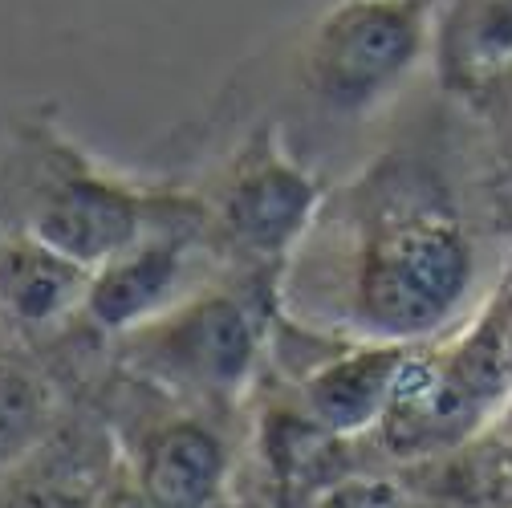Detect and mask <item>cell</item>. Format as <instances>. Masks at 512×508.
I'll return each instance as SVG.
<instances>
[{
  "instance_id": "9c48e42d",
  "label": "cell",
  "mask_w": 512,
  "mask_h": 508,
  "mask_svg": "<svg viewBox=\"0 0 512 508\" xmlns=\"http://www.w3.org/2000/svg\"><path fill=\"white\" fill-rule=\"evenodd\" d=\"M118 468L122 456L106 415L78 395L49 439L0 476V508H94Z\"/></svg>"
},
{
  "instance_id": "5b68a950",
  "label": "cell",
  "mask_w": 512,
  "mask_h": 508,
  "mask_svg": "<svg viewBox=\"0 0 512 508\" xmlns=\"http://www.w3.org/2000/svg\"><path fill=\"white\" fill-rule=\"evenodd\" d=\"M191 192L204 208V236L216 265L277 281L326 204L322 179L285 143L277 122H256Z\"/></svg>"
},
{
  "instance_id": "52a82bcc",
  "label": "cell",
  "mask_w": 512,
  "mask_h": 508,
  "mask_svg": "<svg viewBox=\"0 0 512 508\" xmlns=\"http://www.w3.org/2000/svg\"><path fill=\"white\" fill-rule=\"evenodd\" d=\"M415 350L419 346L403 342L326 334L322 354H313L305 366L293 370L289 395L317 427L338 439L374 435L395 403V391Z\"/></svg>"
},
{
  "instance_id": "3957f363",
  "label": "cell",
  "mask_w": 512,
  "mask_h": 508,
  "mask_svg": "<svg viewBox=\"0 0 512 508\" xmlns=\"http://www.w3.org/2000/svg\"><path fill=\"white\" fill-rule=\"evenodd\" d=\"M277 317V277L216 273L147 326L114 338L110 354L118 370L179 403L240 415L273 358Z\"/></svg>"
},
{
  "instance_id": "8fae6325",
  "label": "cell",
  "mask_w": 512,
  "mask_h": 508,
  "mask_svg": "<svg viewBox=\"0 0 512 508\" xmlns=\"http://www.w3.org/2000/svg\"><path fill=\"white\" fill-rule=\"evenodd\" d=\"M70 411L57 374L21 346H0V476L13 472Z\"/></svg>"
},
{
  "instance_id": "4fadbf2b",
  "label": "cell",
  "mask_w": 512,
  "mask_h": 508,
  "mask_svg": "<svg viewBox=\"0 0 512 508\" xmlns=\"http://www.w3.org/2000/svg\"><path fill=\"white\" fill-rule=\"evenodd\" d=\"M0 346H5V338H0Z\"/></svg>"
},
{
  "instance_id": "7c38bea8",
  "label": "cell",
  "mask_w": 512,
  "mask_h": 508,
  "mask_svg": "<svg viewBox=\"0 0 512 508\" xmlns=\"http://www.w3.org/2000/svg\"><path fill=\"white\" fill-rule=\"evenodd\" d=\"M305 508H411L407 492L378 472H346L330 488L317 492Z\"/></svg>"
},
{
  "instance_id": "8992f818",
  "label": "cell",
  "mask_w": 512,
  "mask_h": 508,
  "mask_svg": "<svg viewBox=\"0 0 512 508\" xmlns=\"http://www.w3.org/2000/svg\"><path fill=\"white\" fill-rule=\"evenodd\" d=\"M86 399L106 415L122 468L155 508H232L236 439L228 423L236 415L204 411L155 391L118 370L114 354Z\"/></svg>"
},
{
  "instance_id": "6da1fadb",
  "label": "cell",
  "mask_w": 512,
  "mask_h": 508,
  "mask_svg": "<svg viewBox=\"0 0 512 508\" xmlns=\"http://www.w3.org/2000/svg\"><path fill=\"white\" fill-rule=\"evenodd\" d=\"M476 285L468 224L407 155H382L326 192L281 277V309L301 326L427 346L464 313Z\"/></svg>"
},
{
  "instance_id": "277c9868",
  "label": "cell",
  "mask_w": 512,
  "mask_h": 508,
  "mask_svg": "<svg viewBox=\"0 0 512 508\" xmlns=\"http://www.w3.org/2000/svg\"><path fill=\"white\" fill-rule=\"evenodd\" d=\"M431 33L435 0H338L289 41V94L317 122L362 126L431 57Z\"/></svg>"
},
{
  "instance_id": "7a4b0ae2",
  "label": "cell",
  "mask_w": 512,
  "mask_h": 508,
  "mask_svg": "<svg viewBox=\"0 0 512 508\" xmlns=\"http://www.w3.org/2000/svg\"><path fill=\"white\" fill-rule=\"evenodd\" d=\"M179 192L94 155L53 102L0 114V228L98 269L163 220Z\"/></svg>"
},
{
  "instance_id": "30bf717a",
  "label": "cell",
  "mask_w": 512,
  "mask_h": 508,
  "mask_svg": "<svg viewBox=\"0 0 512 508\" xmlns=\"http://www.w3.org/2000/svg\"><path fill=\"white\" fill-rule=\"evenodd\" d=\"M431 61L447 86L512 70V0H435Z\"/></svg>"
},
{
  "instance_id": "ba28073f",
  "label": "cell",
  "mask_w": 512,
  "mask_h": 508,
  "mask_svg": "<svg viewBox=\"0 0 512 508\" xmlns=\"http://www.w3.org/2000/svg\"><path fill=\"white\" fill-rule=\"evenodd\" d=\"M90 273L66 252L0 228V338L29 354L53 350L86 322Z\"/></svg>"
}]
</instances>
